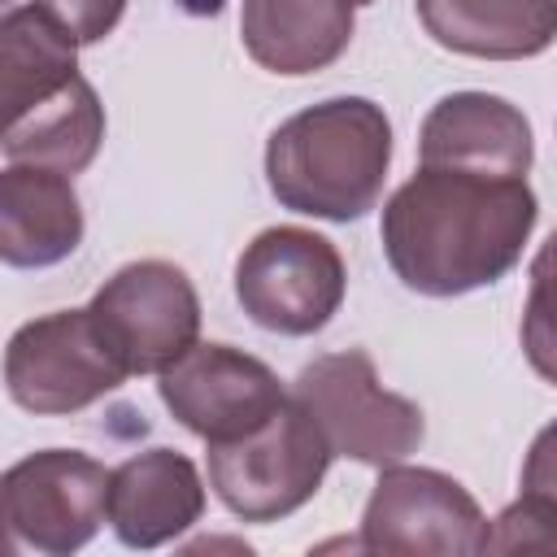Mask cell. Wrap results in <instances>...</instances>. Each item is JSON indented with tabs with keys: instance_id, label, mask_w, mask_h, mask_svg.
<instances>
[{
	"instance_id": "cell-1",
	"label": "cell",
	"mask_w": 557,
	"mask_h": 557,
	"mask_svg": "<svg viewBox=\"0 0 557 557\" xmlns=\"http://www.w3.org/2000/svg\"><path fill=\"white\" fill-rule=\"evenodd\" d=\"M540 218L527 178L457 165H418L379 222L392 274L418 296H466L505 278Z\"/></svg>"
},
{
	"instance_id": "cell-2",
	"label": "cell",
	"mask_w": 557,
	"mask_h": 557,
	"mask_svg": "<svg viewBox=\"0 0 557 557\" xmlns=\"http://www.w3.org/2000/svg\"><path fill=\"white\" fill-rule=\"evenodd\" d=\"M392 122L366 96L318 100L274 126L265 144V183L292 213L322 222L366 218L387 183Z\"/></svg>"
},
{
	"instance_id": "cell-3",
	"label": "cell",
	"mask_w": 557,
	"mask_h": 557,
	"mask_svg": "<svg viewBox=\"0 0 557 557\" xmlns=\"http://www.w3.org/2000/svg\"><path fill=\"white\" fill-rule=\"evenodd\" d=\"M205 448L209 487L239 522H278L309 505L335 457L296 396H287L261 426Z\"/></svg>"
},
{
	"instance_id": "cell-4",
	"label": "cell",
	"mask_w": 557,
	"mask_h": 557,
	"mask_svg": "<svg viewBox=\"0 0 557 557\" xmlns=\"http://www.w3.org/2000/svg\"><path fill=\"white\" fill-rule=\"evenodd\" d=\"M292 396L322 426L331 453L361 461V466H379V470L396 466L426 435L422 409L409 396L387 392L379 383L370 352H361V348L313 357L296 374Z\"/></svg>"
},
{
	"instance_id": "cell-5",
	"label": "cell",
	"mask_w": 557,
	"mask_h": 557,
	"mask_svg": "<svg viewBox=\"0 0 557 557\" xmlns=\"http://www.w3.org/2000/svg\"><path fill=\"white\" fill-rule=\"evenodd\" d=\"M131 379L126 361L109 348L91 309H57L22 322L4 348L9 400L39 418L91 409Z\"/></svg>"
},
{
	"instance_id": "cell-6",
	"label": "cell",
	"mask_w": 557,
	"mask_h": 557,
	"mask_svg": "<svg viewBox=\"0 0 557 557\" xmlns=\"http://www.w3.org/2000/svg\"><path fill=\"white\" fill-rule=\"evenodd\" d=\"M348 292V270L339 248L305 226L261 231L235 261V300L239 309L274 335H313L322 331Z\"/></svg>"
},
{
	"instance_id": "cell-7",
	"label": "cell",
	"mask_w": 557,
	"mask_h": 557,
	"mask_svg": "<svg viewBox=\"0 0 557 557\" xmlns=\"http://www.w3.org/2000/svg\"><path fill=\"white\" fill-rule=\"evenodd\" d=\"M109 483L113 470L78 448H44L13 461L0 479L9 544L44 557L87 548L109 518Z\"/></svg>"
},
{
	"instance_id": "cell-8",
	"label": "cell",
	"mask_w": 557,
	"mask_h": 557,
	"mask_svg": "<svg viewBox=\"0 0 557 557\" xmlns=\"http://www.w3.org/2000/svg\"><path fill=\"white\" fill-rule=\"evenodd\" d=\"M487 518L479 500L444 470L383 466L361 509L357 548L409 557H470L483 553Z\"/></svg>"
},
{
	"instance_id": "cell-9",
	"label": "cell",
	"mask_w": 557,
	"mask_h": 557,
	"mask_svg": "<svg viewBox=\"0 0 557 557\" xmlns=\"http://www.w3.org/2000/svg\"><path fill=\"white\" fill-rule=\"evenodd\" d=\"M87 309L131 374H161L200 344V296L191 278L161 257L122 265Z\"/></svg>"
},
{
	"instance_id": "cell-10",
	"label": "cell",
	"mask_w": 557,
	"mask_h": 557,
	"mask_svg": "<svg viewBox=\"0 0 557 557\" xmlns=\"http://www.w3.org/2000/svg\"><path fill=\"white\" fill-rule=\"evenodd\" d=\"M157 379L161 405L183 431L200 435L205 444L235 440L261 426L287 400L278 374L261 357L231 344H191Z\"/></svg>"
},
{
	"instance_id": "cell-11",
	"label": "cell",
	"mask_w": 557,
	"mask_h": 557,
	"mask_svg": "<svg viewBox=\"0 0 557 557\" xmlns=\"http://www.w3.org/2000/svg\"><path fill=\"white\" fill-rule=\"evenodd\" d=\"M422 165H457L500 178H527L535 135L518 104L492 91H448L431 104L418 131Z\"/></svg>"
},
{
	"instance_id": "cell-12",
	"label": "cell",
	"mask_w": 557,
	"mask_h": 557,
	"mask_svg": "<svg viewBox=\"0 0 557 557\" xmlns=\"http://www.w3.org/2000/svg\"><path fill=\"white\" fill-rule=\"evenodd\" d=\"M205 513V479L178 448H144L113 470L109 527L126 548H161Z\"/></svg>"
},
{
	"instance_id": "cell-13",
	"label": "cell",
	"mask_w": 557,
	"mask_h": 557,
	"mask_svg": "<svg viewBox=\"0 0 557 557\" xmlns=\"http://www.w3.org/2000/svg\"><path fill=\"white\" fill-rule=\"evenodd\" d=\"M83 205L70 174L9 161L0 174V257L13 270H48L78 252Z\"/></svg>"
},
{
	"instance_id": "cell-14",
	"label": "cell",
	"mask_w": 557,
	"mask_h": 557,
	"mask_svg": "<svg viewBox=\"0 0 557 557\" xmlns=\"http://www.w3.org/2000/svg\"><path fill=\"white\" fill-rule=\"evenodd\" d=\"M352 9V0H239V44L261 70L305 78L348 52Z\"/></svg>"
},
{
	"instance_id": "cell-15",
	"label": "cell",
	"mask_w": 557,
	"mask_h": 557,
	"mask_svg": "<svg viewBox=\"0 0 557 557\" xmlns=\"http://www.w3.org/2000/svg\"><path fill=\"white\" fill-rule=\"evenodd\" d=\"M422 30L479 61H527L557 44V0H413Z\"/></svg>"
},
{
	"instance_id": "cell-16",
	"label": "cell",
	"mask_w": 557,
	"mask_h": 557,
	"mask_svg": "<svg viewBox=\"0 0 557 557\" xmlns=\"http://www.w3.org/2000/svg\"><path fill=\"white\" fill-rule=\"evenodd\" d=\"M100 139H104V104H100L96 87L78 74L48 100L9 117L0 148H4V161L48 165V170H61L74 178L96 161Z\"/></svg>"
},
{
	"instance_id": "cell-17",
	"label": "cell",
	"mask_w": 557,
	"mask_h": 557,
	"mask_svg": "<svg viewBox=\"0 0 557 557\" xmlns=\"http://www.w3.org/2000/svg\"><path fill=\"white\" fill-rule=\"evenodd\" d=\"M78 78V44L39 9L13 4L0 17V104L4 122Z\"/></svg>"
},
{
	"instance_id": "cell-18",
	"label": "cell",
	"mask_w": 557,
	"mask_h": 557,
	"mask_svg": "<svg viewBox=\"0 0 557 557\" xmlns=\"http://www.w3.org/2000/svg\"><path fill=\"white\" fill-rule=\"evenodd\" d=\"M522 352L531 370L557 387V231L531 257V283L522 305Z\"/></svg>"
},
{
	"instance_id": "cell-19",
	"label": "cell",
	"mask_w": 557,
	"mask_h": 557,
	"mask_svg": "<svg viewBox=\"0 0 557 557\" xmlns=\"http://www.w3.org/2000/svg\"><path fill=\"white\" fill-rule=\"evenodd\" d=\"M483 553H557V500L522 492L487 522Z\"/></svg>"
},
{
	"instance_id": "cell-20",
	"label": "cell",
	"mask_w": 557,
	"mask_h": 557,
	"mask_svg": "<svg viewBox=\"0 0 557 557\" xmlns=\"http://www.w3.org/2000/svg\"><path fill=\"white\" fill-rule=\"evenodd\" d=\"M30 4H39L78 48L113 35V26L126 13V0H30Z\"/></svg>"
},
{
	"instance_id": "cell-21",
	"label": "cell",
	"mask_w": 557,
	"mask_h": 557,
	"mask_svg": "<svg viewBox=\"0 0 557 557\" xmlns=\"http://www.w3.org/2000/svg\"><path fill=\"white\" fill-rule=\"evenodd\" d=\"M522 492H544L557 500V418L531 440L522 461Z\"/></svg>"
},
{
	"instance_id": "cell-22",
	"label": "cell",
	"mask_w": 557,
	"mask_h": 557,
	"mask_svg": "<svg viewBox=\"0 0 557 557\" xmlns=\"http://www.w3.org/2000/svg\"><path fill=\"white\" fill-rule=\"evenodd\" d=\"M352 4H374V0H352Z\"/></svg>"
}]
</instances>
